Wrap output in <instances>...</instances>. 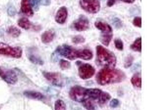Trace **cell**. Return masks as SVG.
Segmentation results:
<instances>
[{
  "mask_svg": "<svg viewBox=\"0 0 147 110\" xmlns=\"http://www.w3.org/2000/svg\"><path fill=\"white\" fill-rule=\"evenodd\" d=\"M117 0H108L107 1V5L109 7H112L115 4Z\"/></svg>",
  "mask_w": 147,
  "mask_h": 110,
  "instance_id": "d6a6232c",
  "label": "cell"
},
{
  "mask_svg": "<svg viewBox=\"0 0 147 110\" xmlns=\"http://www.w3.org/2000/svg\"><path fill=\"white\" fill-rule=\"evenodd\" d=\"M60 68L63 70H66L69 68L71 67L70 62L66 60H61L60 62Z\"/></svg>",
  "mask_w": 147,
  "mask_h": 110,
  "instance_id": "484cf974",
  "label": "cell"
},
{
  "mask_svg": "<svg viewBox=\"0 0 147 110\" xmlns=\"http://www.w3.org/2000/svg\"><path fill=\"white\" fill-rule=\"evenodd\" d=\"M94 25L97 29L100 30L101 32H113L112 28L111 26L104 22L97 21L95 22Z\"/></svg>",
  "mask_w": 147,
  "mask_h": 110,
  "instance_id": "2e32d148",
  "label": "cell"
},
{
  "mask_svg": "<svg viewBox=\"0 0 147 110\" xmlns=\"http://www.w3.org/2000/svg\"><path fill=\"white\" fill-rule=\"evenodd\" d=\"M79 76L81 78L86 80L91 78L95 72L94 67L88 64L79 63Z\"/></svg>",
  "mask_w": 147,
  "mask_h": 110,
  "instance_id": "ba28073f",
  "label": "cell"
},
{
  "mask_svg": "<svg viewBox=\"0 0 147 110\" xmlns=\"http://www.w3.org/2000/svg\"><path fill=\"white\" fill-rule=\"evenodd\" d=\"M111 96L108 93L102 91L100 97L98 99V103L100 104H104L111 99Z\"/></svg>",
  "mask_w": 147,
  "mask_h": 110,
  "instance_id": "44dd1931",
  "label": "cell"
},
{
  "mask_svg": "<svg viewBox=\"0 0 147 110\" xmlns=\"http://www.w3.org/2000/svg\"><path fill=\"white\" fill-rule=\"evenodd\" d=\"M55 33L52 30L45 31L41 36L42 42L45 44H48L53 41L55 37Z\"/></svg>",
  "mask_w": 147,
  "mask_h": 110,
  "instance_id": "5bb4252c",
  "label": "cell"
},
{
  "mask_svg": "<svg viewBox=\"0 0 147 110\" xmlns=\"http://www.w3.org/2000/svg\"><path fill=\"white\" fill-rule=\"evenodd\" d=\"M131 82L135 87L141 88L142 87V79L141 76L139 74H134L131 78Z\"/></svg>",
  "mask_w": 147,
  "mask_h": 110,
  "instance_id": "ffe728a7",
  "label": "cell"
},
{
  "mask_svg": "<svg viewBox=\"0 0 147 110\" xmlns=\"http://www.w3.org/2000/svg\"><path fill=\"white\" fill-rule=\"evenodd\" d=\"M7 32L9 35L13 38H18L20 35L21 31L15 26H11L7 30Z\"/></svg>",
  "mask_w": 147,
  "mask_h": 110,
  "instance_id": "7402d4cb",
  "label": "cell"
},
{
  "mask_svg": "<svg viewBox=\"0 0 147 110\" xmlns=\"http://www.w3.org/2000/svg\"><path fill=\"white\" fill-rule=\"evenodd\" d=\"M18 24L20 27L25 30L30 29L31 27V23L28 18H22L18 21Z\"/></svg>",
  "mask_w": 147,
  "mask_h": 110,
  "instance_id": "ac0fdd59",
  "label": "cell"
},
{
  "mask_svg": "<svg viewBox=\"0 0 147 110\" xmlns=\"http://www.w3.org/2000/svg\"><path fill=\"white\" fill-rule=\"evenodd\" d=\"M126 75L122 70L113 68H104L98 72L96 82L101 86L117 83L123 82Z\"/></svg>",
  "mask_w": 147,
  "mask_h": 110,
  "instance_id": "6da1fadb",
  "label": "cell"
},
{
  "mask_svg": "<svg viewBox=\"0 0 147 110\" xmlns=\"http://www.w3.org/2000/svg\"><path fill=\"white\" fill-rule=\"evenodd\" d=\"M119 104V102L118 99H113L110 102V106L111 108H115L118 107Z\"/></svg>",
  "mask_w": 147,
  "mask_h": 110,
  "instance_id": "1f68e13d",
  "label": "cell"
},
{
  "mask_svg": "<svg viewBox=\"0 0 147 110\" xmlns=\"http://www.w3.org/2000/svg\"><path fill=\"white\" fill-rule=\"evenodd\" d=\"M68 16V11L65 6L60 7L58 10L55 16V21L59 24H63L65 23Z\"/></svg>",
  "mask_w": 147,
  "mask_h": 110,
  "instance_id": "8fae6325",
  "label": "cell"
},
{
  "mask_svg": "<svg viewBox=\"0 0 147 110\" xmlns=\"http://www.w3.org/2000/svg\"><path fill=\"white\" fill-rule=\"evenodd\" d=\"M56 52L60 56L70 60L80 58L84 60H90L93 57L92 52L88 49H77L67 44L59 46Z\"/></svg>",
  "mask_w": 147,
  "mask_h": 110,
  "instance_id": "3957f363",
  "label": "cell"
},
{
  "mask_svg": "<svg viewBox=\"0 0 147 110\" xmlns=\"http://www.w3.org/2000/svg\"><path fill=\"white\" fill-rule=\"evenodd\" d=\"M31 5L35 9H38L40 5L48 6L51 3L50 0H30Z\"/></svg>",
  "mask_w": 147,
  "mask_h": 110,
  "instance_id": "e0dca14e",
  "label": "cell"
},
{
  "mask_svg": "<svg viewBox=\"0 0 147 110\" xmlns=\"http://www.w3.org/2000/svg\"><path fill=\"white\" fill-rule=\"evenodd\" d=\"M80 4L84 10L90 13H97L100 8V0H80Z\"/></svg>",
  "mask_w": 147,
  "mask_h": 110,
  "instance_id": "8992f818",
  "label": "cell"
},
{
  "mask_svg": "<svg viewBox=\"0 0 147 110\" xmlns=\"http://www.w3.org/2000/svg\"><path fill=\"white\" fill-rule=\"evenodd\" d=\"M55 109L56 110L66 109V105L63 101L58 99L55 102Z\"/></svg>",
  "mask_w": 147,
  "mask_h": 110,
  "instance_id": "603a6c76",
  "label": "cell"
},
{
  "mask_svg": "<svg viewBox=\"0 0 147 110\" xmlns=\"http://www.w3.org/2000/svg\"><path fill=\"white\" fill-rule=\"evenodd\" d=\"M134 58L133 56H129L125 59L124 62V67L125 68H128L130 67L133 63Z\"/></svg>",
  "mask_w": 147,
  "mask_h": 110,
  "instance_id": "f1b7e54d",
  "label": "cell"
},
{
  "mask_svg": "<svg viewBox=\"0 0 147 110\" xmlns=\"http://www.w3.org/2000/svg\"><path fill=\"white\" fill-rule=\"evenodd\" d=\"M23 53L22 48L19 47H11L4 43L0 42V54L19 58Z\"/></svg>",
  "mask_w": 147,
  "mask_h": 110,
  "instance_id": "5b68a950",
  "label": "cell"
},
{
  "mask_svg": "<svg viewBox=\"0 0 147 110\" xmlns=\"http://www.w3.org/2000/svg\"><path fill=\"white\" fill-rule=\"evenodd\" d=\"M30 0H22L21 9L23 14L28 17H32L34 15V11L32 8Z\"/></svg>",
  "mask_w": 147,
  "mask_h": 110,
  "instance_id": "7c38bea8",
  "label": "cell"
},
{
  "mask_svg": "<svg viewBox=\"0 0 147 110\" xmlns=\"http://www.w3.org/2000/svg\"><path fill=\"white\" fill-rule=\"evenodd\" d=\"M24 95L26 97L30 99L41 100L44 99L42 94L38 92L32 91H26L24 93Z\"/></svg>",
  "mask_w": 147,
  "mask_h": 110,
  "instance_id": "4fadbf2b",
  "label": "cell"
},
{
  "mask_svg": "<svg viewBox=\"0 0 147 110\" xmlns=\"http://www.w3.org/2000/svg\"><path fill=\"white\" fill-rule=\"evenodd\" d=\"M113 37V32L101 33L100 41L105 46H108L112 40Z\"/></svg>",
  "mask_w": 147,
  "mask_h": 110,
  "instance_id": "9a60e30c",
  "label": "cell"
},
{
  "mask_svg": "<svg viewBox=\"0 0 147 110\" xmlns=\"http://www.w3.org/2000/svg\"><path fill=\"white\" fill-rule=\"evenodd\" d=\"M0 77L9 84L13 85L18 82L16 73L11 69L0 66Z\"/></svg>",
  "mask_w": 147,
  "mask_h": 110,
  "instance_id": "52a82bcc",
  "label": "cell"
},
{
  "mask_svg": "<svg viewBox=\"0 0 147 110\" xmlns=\"http://www.w3.org/2000/svg\"><path fill=\"white\" fill-rule=\"evenodd\" d=\"M131 49L135 52L141 53L142 51V38L141 37L138 38L133 44H131Z\"/></svg>",
  "mask_w": 147,
  "mask_h": 110,
  "instance_id": "d6986e66",
  "label": "cell"
},
{
  "mask_svg": "<svg viewBox=\"0 0 147 110\" xmlns=\"http://www.w3.org/2000/svg\"><path fill=\"white\" fill-rule=\"evenodd\" d=\"M121 1L126 3H132L134 2L136 0H121Z\"/></svg>",
  "mask_w": 147,
  "mask_h": 110,
  "instance_id": "836d02e7",
  "label": "cell"
},
{
  "mask_svg": "<svg viewBox=\"0 0 147 110\" xmlns=\"http://www.w3.org/2000/svg\"><path fill=\"white\" fill-rule=\"evenodd\" d=\"M115 48L118 50L122 51L124 48V44L121 39L117 38L115 40Z\"/></svg>",
  "mask_w": 147,
  "mask_h": 110,
  "instance_id": "4316f807",
  "label": "cell"
},
{
  "mask_svg": "<svg viewBox=\"0 0 147 110\" xmlns=\"http://www.w3.org/2000/svg\"><path fill=\"white\" fill-rule=\"evenodd\" d=\"M29 58L31 62L34 64H39V65H42L43 61L39 58L34 55H30L29 56Z\"/></svg>",
  "mask_w": 147,
  "mask_h": 110,
  "instance_id": "d4e9b609",
  "label": "cell"
},
{
  "mask_svg": "<svg viewBox=\"0 0 147 110\" xmlns=\"http://www.w3.org/2000/svg\"><path fill=\"white\" fill-rule=\"evenodd\" d=\"M134 25L136 27L141 28L142 18L140 17H136L134 18L133 21Z\"/></svg>",
  "mask_w": 147,
  "mask_h": 110,
  "instance_id": "f546056e",
  "label": "cell"
},
{
  "mask_svg": "<svg viewBox=\"0 0 147 110\" xmlns=\"http://www.w3.org/2000/svg\"><path fill=\"white\" fill-rule=\"evenodd\" d=\"M84 107L88 110L95 109L96 106L94 103L90 99L85 101L82 103Z\"/></svg>",
  "mask_w": 147,
  "mask_h": 110,
  "instance_id": "cb8c5ba5",
  "label": "cell"
},
{
  "mask_svg": "<svg viewBox=\"0 0 147 110\" xmlns=\"http://www.w3.org/2000/svg\"><path fill=\"white\" fill-rule=\"evenodd\" d=\"M73 27L75 30L79 32L86 31L90 27V22L85 15H81L73 23Z\"/></svg>",
  "mask_w": 147,
  "mask_h": 110,
  "instance_id": "30bf717a",
  "label": "cell"
},
{
  "mask_svg": "<svg viewBox=\"0 0 147 110\" xmlns=\"http://www.w3.org/2000/svg\"><path fill=\"white\" fill-rule=\"evenodd\" d=\"M102 91L98 89H86L76 85L72 87L69 92L71 99L74 101L81 103L91 99H98Z\"/></svg>",
  "mask_w": 147,
  "mask_h": 110,
  "instance_id": "7a4b0ae2",
  "label": "cell"
},
{
  "mask_svg": "<svg viewBox=\"0 0 147 110\" xmlns=\"http://www.w3.org/2000/svg\"><path fill=\"white\" fill-rule=\"evenodd\" d=\"M72 40L74 43L76 44H82L85 42V41L84 38L81 35H77L75 36L73 38Z\"/></svg>",
  "mask_w": 147,
  "mask_h": 110,
  "instance_id": "83f0119b",
  "label": "cell"
},
{
  "mask_svg": "<svg viewBox=\"0 0 147 110\" xmlns=\"http://www.w3.org/2000/svg\"><path fill=\"white\" fill-rule=\"evenodd\" d=\"M96 62L104 68H113L116 65V57L111 51L101 45L97 46Z\"/></svg>",
  "mask_w": 147,
  "mask_h": 110,
  "instance_id": "277c9868",
  "label": "cell"
},
{
  "mask_svg": "<svg viewBox=\"0 0 147 110\" xmlns=\"http://www.w3.org/2000/svg\"><path fill=\"white\" fill-rule=\"evenodd\" d=\"M113 24L117 28H119L122 27V23L121 20L119 18H115L113 19Z\"/></svg>",
  "mask_w": 147,
  "mask_h": 110,
  "instance_id": "4dcf8cb0",
  "label": "cell"
},
{
  "mask_svg": "<svg viewBox=\"0 0 147 110\" xmlns=\"http://www.w3.org/2000/svg\"><path fill=\"white\" fill-rule=\"evenodd\" d=\"M43 75L46 79L55 86L61 87L65 83V79L60 73L44 72Z\"/></svg>",
  "mask_w": 147,
  "mask_h": 110,
  "instance_id": "9c48e42d",
  "label": "cell"
}]
</instances>
